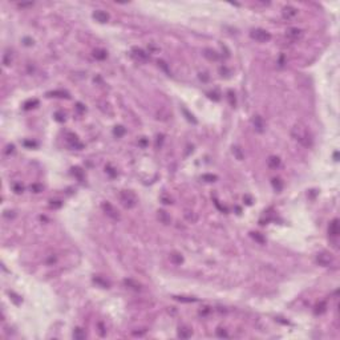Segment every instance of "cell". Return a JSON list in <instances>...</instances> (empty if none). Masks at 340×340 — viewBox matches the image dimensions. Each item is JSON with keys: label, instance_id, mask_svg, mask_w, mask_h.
<instances>
[{"label": "cell", "instance_id": "1", "mask_svg": "<svg viewBox=\"0 0 340 340\" xmlns=\"http://www.w3.org/2000/svg\"><path fill=\"white\" fill-rule=\"evenodd\" d=\"M291 134L295 138L298 142L304 148H311L314 144V137L311 134L310 129L304 124H296L295 126L291 129Z\"/></svg>", "mask_w": 340, "mask_h": 340}, {"label": "cell", "instance_id": "2", "mask_svg": "<svg viewBox=\"0 0 340 340\" xmlns=\"http://www.w3.org/2000/svg\"><path fill=\"white\" fill-rule=\"evenodd\" d=\"M120 201L122 203L124 207L126 209H132L137 205V197L133 191L130 190H124L120 193Z\"/></svg>", "mask_w": 340, "mask_h": 340}, {"label": "cell", "instance_id": "3", "mask_svg": "<svg viewBox=\"0 0 340 340\" xmlns=\"http://www.w3.org/2000/svg\"><path fill=\"white\" fill-rule=\"evenodd\" d=\"M250 35H251V37H253L254 40H256V41H259V42H266V41H268V40L271 39V35H270V33H268L267 31H265V29H260V28L251 31Z\"/></svg>", "mask_w": 340, "mask_h": 340}, {"label": "cell", "instance_id": "4", "mask_svg": "<svg viewBox=\"0 0 340 340\" xmlns=\"http://www.w3.org/2000/svg\"><path fill=\"white\" fill-rule=\"evenodd\" d=\"M316 262L319 263L320 266H330L331 263L333 262V258H332V255L331 254H328V253H320V254H318V256H316Z\"/></svg>", "mask_w": 340, "mask_h": 340}, {"label": "cell", "instance_id": "5", "mask_svg": "<svg viewBox=\"0 0 340 340\" xmlns=\"http://www.w3.org/2000/svg\"><path fill=\"white\" fill-rule=\"evenodd\" d=\"M103 210H104V212H105L108 217L112 218V219H120V215H118L117 210H116V209L113 207L110 203L104 202V203H103Z\"/></svg>", "mask_w": 340, "mask_h": 340}, {"label": "cell", "instance_id": "6", "mask_svg": "<svg viewBox=\"0 0 340 340\" xmlns=\"http://www.w3.org/2000/svg\"><path fill=\"white\" fill-rule=\"evenodd\" d=\"M132 56L136 59V60H138V61H146L149 59V55L145 52V51L141 49V48H133V49H132Z\"/></svg>", "mask_w": 340, "mask_h": 340}, {"label": "cell", "instance_id": "7", "mask_svg": "<svg viewBox=\"0 0 340 340\" xmlns=\"http://www.w3.org/2000/svg\"><path fill=\"white\" fill-rule=\"evenodd\" d=\"M296 15H298V11H296L294 7H290V5H287V7L283 8V18L287 19V20H291V19H294Z\"/></svg>", "mask_w": 340, "mask_h": 340}, {"label": "cell", "instance_id": "8", "mask_svg": "<svg viewBox=\"0 0 340 340\" xmlns=\"http://www.w3.org/2000/svg\"><path fill=\"white\" fill-rule=\"evenodd\" d=\"M287 36L291 40H299L303 36V31L299 28H290V29H287Z\"/></svg>", "mask_w": 340, "mask_h": 340}, {"label": "cell", "instance_id": "9", "mask_svg": "<svg viewBox=\"0 0 340 340\" xmlns=\"http://www.w3.org/2000/svg\"><path fill=\"white\" fill-rule=\"evenodd\" d=\"M93 19L98 23H106L109 20V15L106 12H104V11H96L93 13Z\"/></svg>", "mask_w": 340, "mask_h": 340}, {"label": "cell", "instance_id": "10", "mask_svg": "<svg viewBox=\"0 0 340 340\" xmlns=\"http://www.w3.org/2000/svg\"><path fill=\"white\" fill-rule=\"evenodd\" d=\"M253 124H254V128H255L256 132L262 133L263 130H265V122H263L262 117H259V116H255L253 118Z\"/></svg>", "mask_w": 340, "mask_h": 340}, {"label": "cell", "instance_id": "11", "mask_svg": "<svg viewBox=\"0 0 340 340\" xmlns=\"http://www.w3.org/2000/svg\"><path fill=\"white\" fill-rule=\"evenodd\" d=\"M328 233H330L331 237H338V235H339V221L338 219H333L332 222L330 223Z\"/></svg>", "mask_w": 340, "mask_h": 340}, {"label": "cell", "instance_id": "12", "mask_svg": "<svg viewBox=\"0 0 340 340\" xmlns=\"http://www.w3.org/2000/svg\"><path fill=\"white\" fill-rule=\"evenodd\" d=\"M124 284H125L128 288L133 290V291H141V284L138 282H136V280H133V279H125V280H124Z\"/></svg>", "mask_w": 340, "mask_h": 340}, {"label": "cell", "instance_id": "13", "mask_svg": "<svg viewBox=\"0 0 340 340\" xmlns=\"http://www.w3.org/2000/svg\"><path fill=\"white\" fill-rule=\"evenodd\" d=\"M68 141L70 142V145H72L73 148H76L77 150H81V149H83V144L78 142V138L76 137L75 134H68Z\"/></svg>", "mask_w": 340, "mask_h": 340}, {"label": "cell", "instance_id": "14", "mask_svg": "<svg viewBox=\"0 0 340 340\" xmlns=\"http://www.w3.org/2000/svg\"><path fill=\"white\" fill-rule=\"evenodd\" d=\"M203 56H205L206 59H209V60H211V61L219 60V55H218L215 51H212V49H205V53H203Z\"/></svg>", "mask_w": 340, "mask_h": 340}, {"label": "cell", "instance_id": "15", "mask_svg": "<svg viewBox=\"0 0 340 340\" xmlns=\"http://www.w3.org/2000/svg\"><path fill=\"white\" fill-rule=\"evenodd\" d=\"M157 215H158V219H160V222H162L163 225H169V223H170V217H169V214H168L166 211L160 210Z\"/></svg>", "mask_w": 340, "mask_h": 340}, {"label": "cell", "instance_id": "16", "mask_svg": "<svg viewBox=\"0 0 340 340\" xmlns=\"http://www.w3.org/2000/svg\"><path fill=\"white\" fill-rule=\"evenodd\" d=\"M191 333H193V331L189 330V328H186V327H182V328L178 330V336L182 338V339H189L191 336Z\"/></svg>", "mask_w": 340, "mask_h": 340}, {"label": "cell", "instance_id": "17", "mask_svg": "<svg viewBox=\"0 0 340 340\" xmlns=\"http://www.w3.org/2000/svg\"><path fill=\"white\" fill-rule=\"evenodd\" d=\"M48 96H49V97H60V98H63V97L68 98V97H69V96H68V93L64 92V90H53V92H49V93H48Z\"/></svg>", "mask_w": 340, "mask_h": 340}, {"label": "cell", "instance_id": "18", "mask_svg": "<svg viewBox=\"0 0 340 340\" xmlns=\"http://www.w3.org/2000/svg\"><path fill=\"white\" fill-rule=\"evenodd\" d=\"M93 56H95L97 60H105L106 59V51L104 49H96L93 52Z\"/></svg>", "mask_w": 340, "mask_h": 340}, {"label": "cell", "instance_id": "19", "mask_svg": "<svg viewBox=\"0 0 340 340\" xmlns=\"http://www.w3.org/2000/svg\"><path fill=\"white\" fill-rule=\"evenodd\" d=\"M73 338H75L76 340H83L85 339V332L83 328H76L75 332H73Z\"/></svg>", "mask_w": 340, "mask_h": 340}, {"label": "cell", "instance_id": "20", "mask_svg": "<svg viewBox=\"0 0 340 340\" xmlns=\"http://www.w3.org/2000/svg\"><path fill=\"white\" fill-rule=\"evenodd\" d=\"M113 134H114V136H116V137H117V138L122 137V136L125 134V128H124V126H121V125L116 126L114 129H113Z\"/></svg>", "mask_w": 340, "mask_h": 340}, {"label": "cell", "instance_id": "21", "mask_svg": "<svg viewBox=\"0 0 340 340\" xmlns=\"http://www.w3.org/2000/svg\"><path fill=\"white\" fill-rule=\"evenodd\" d=\"M279 165H280V160L278 157H271L270 160H268V166H270L271 169H276Z\"/></svg>", "mask_w": 340, "mask_h": 340}, {"label": "cell", "instance_id": "22", "mask_svg": "<svg viewBox=\"0 0 340 340\" xmlns=\"http://www.w3.org/2000/svg\"><path fill=\"white\" fill-rule=\"evenodd\" d=\"M175 299L180 300L182 303H193V302H197L195 298H188V296H175Z\"/></svg>", "mask_w": 340, "mask_h": 340}, {"label": "cell", "instance_id": "23", "mask_svg": "<svg viewBox=\"0 0 340 340\" xmlns=\"http://www.w3.org/2000/svg\"><path fill=\"white\" fill-rule=\"evenodd\" d=\"M202 180L206 181V182H214V181H217V175H214V174H203Z\"/></svg>", "mask_w": 340, "mask_h": 340}, {"label": "cell", "instance_id": "24", "mask_svg": "<svg viewBox=\"0 0 340 340\" xmlns=\"http://www.w3.org/2000/svg\"><path fill=\"white\" fill-rule=\"evenodd\" d=\"M273 186L276 189V191H280V190H282V186H283L282 181H280L279 178H274V180H273Z\"/></svg>", "mask_w": 340, "mask_h": 340}, {"label": "cell", "instance_id": "25", "mask_svg": "<svg viewBox=\"0 0 340 340\" xmlns=\"http://www.w3.org/2000/svg\"><path fill=\"white\" fill-rule=\"evenodd\" d=\"M233 153L235 154V157L238 158V160H243V154H242V150H240V148H238V146H235V148H233Z\"/></svg>", "mask_w": 340, "mask_h": 340}, {"label": "cell", "instance_id": "26", "mask_svg": "<svg viewBox=\"0 0 340 340\" xmlns=\"http://www.w3.org/2000/svg\"><path fill=\"white\" fill-rule=\"evenodd\" d=\"M325 311V303L324 302H320L318 306H316V310H315V312L316 314H323Z\"/></svg>", "mask_w": 340, "mask_h": 340}, {"label": "cell", "instance_id": "27", "mask_svg": "<svg viewBox=\"0 0 340 340\" xmlns=\"http://www.w3.org/2000/svg\"><path fill=\"white\" fill-rule=\"evenodd\" d=\"M171 260L175 263V265H180V263H182L183 259H182V256H181L180 254H173L171 255Z\"/></svg>", "mask_w": 340, "mask_h": 340}, {"label": "cell", "instance_id": "28", "mask_svg": "<svg viewBox=\"0 0 340 340\" xmlns=\"http://www.w3.org/2000/svg\"><path fill=\"white\" fill-rule=\"evenodd\" d=\"M39 101L37 100H32V101H27V103L24 104V108L25 109H31V108H33L35 105H37Z\"/></svg>", "mask_w": 340, "mask_h": 340}, {"label": "cell", "instance_id": "29", "mask_svg": "<svg viewBox=\"0 0 340 340\" xmlns=\"http://www.w3.org/2000/svg\"><path fill=\"white\" fill-rule=\"evenodd\" d=\"M31 190L33 193H40V191H42V186L39 185V183H33V185L31 186Z\"/></svg>", "mask_w": 340, "mask_h": 340}, {"label": "cell", "instance_id": "30", "mask_svg": "<svg viewBox=\"0 0 340 340\" xmlns=\"http://www.w3.org/2000/svg\"><path fill=\"white\" fill-rule=\"evenodd\" d=\"M217 335L219 336V338H229V333L226 332L225 330H222V328H219V330H217Z\"/></svg>", "mask_w": 340, "mask_h": 340}, {"label": "cell", "instance_id": "31", "mask_svg": "<svg viewBox=\"0 0 340 340\" xmlns=\"http://www.w3.org/2000/svg\"><path fill=\"white\" fill-rule=\"evenodd\" d=\"M185 217H186V219L190 221V222H195V221H197V217H195V215H193V214L190 215V211H186V212H185Z\"/></svg>", "mask_w": 340, "mask_h": 340}, {"label": "cell", "instance_id": "32", "mask_svg": "<svg viewBox=\"0 0 340 340\" xmlns=\"http://www.w3.org/2000/svg\"><path fill=\"white\" fill-rule=\"evenodd\" d=\"M251 235H253V238H254V239H256L258 242L265 243V239H263V237H262L260 234H258V233H251Z\"/></svg>", "mask_w": 340, "mask_h": 340}, {"label": "cell", "instance_id": "33", "mask_svg": "<svg viewBox=\"0 0 340 340\" xmlns=\"http://www.w3.org/2000/svg\"><path fill=\"white\" fill-rule=\"evenodd\" d=\"M95 282H96V283H100L103 287H106V288H108V286H109V283L105 282V280H103V279H100V278H95Z\"/></svg>", "mask_w": 340, "mask_h": 340}, {"label": "cell", "instance_id": "34", "mask_svg": "<svg viewBox=\"0 0 340 340\" xmlns=\"http://www.w3.org/2000/svg\"><path fill=\"white\" fill-rule=\"evenodd\" d=\"M13 190L18 193V194H20V193H23V186L20 183H15V185H13Z\"/></svg>", "mask_w": 340, "mask_h": 340}, {"label": "cell", "instance_id": "35", "mask_svg": "<svg viewBox=\"0 0 340 340\" xmlns=\"http://www.w3.org/2000/svg\"><path fill=\"white\" fill-rule=\"evenodd\" d=\"M55 117H56V121H59V122H63V121H64V116L61 114L60 112H57V113H56V114H55Z\"/></svg>", "mask_w": 340, "mask_h": 340}, {"label": "cell", "instance_id": "36", "mask_svg": "<svg viewBox=\"0 0 340 340\" xmlns=\"http://www.w3.org/2000/svg\"><path fill=\"white\" fill-rule=\"evenodd\" d=\"M229 98H230V104H231V105H235V97H234L233 92H229Z\"/></svg>", "mask_w": 340, "mask_h": 340}, {"label": "cell", "instance_id": "37", "mask_svg": "<svg viewBox=\"0 0 340 340\" xmlns=\"http://www.w3.org/2000/svg\"><path fill=\"white\" fill-rule=\"evenodd\" d=\"M4 64H5V65H10V64H11V59H10V55H8V53L4 56Z\"/></svg>", "mask_w": 340, "mask_h": 340}, {"label": "cell", "instance_id": "38", "mask_svg": "<svg viewBox=\"0 0 340 340\" xmlns=\"http://www.w3.org/2000/svg\"><path fill=\"white\" fill-rule=\"evenodd\" d=\"M183 113H185V114H186V116H188V120H190V121H193V122H197V121H195V120H194V118H193V116H190V114H189V113H188V110H186V109H183Z\"/></svg>", "mask_w": 340, "mask_h": 340}, {"label": "cell", "instance_id": "39", "mask_svg": "<svg viewBox=\"0 0 340 340\" xmlns=\"http://www.w3.org/2000/svg\"><path fill=\"white\" fill-rule=\"evenodd\" d=\"M24 145H25V146H31V148H33V146H36V142H29V141H25Z\"/></svg>", "mask_w": 340, "mask_h": 340}, {"label": "cell", "instance_id": "40", "mask_svg": "<svg viewBox=\"0 0 340 340\" xmlns=\"http://www.w3.org/2000/svg\"><path fill=\"white\" fill-rule=\"evenodd\" d=\"M245 199H246V203H247V205H251V203H253V202H251V198L248 197V195H246Z\"/></svg>", "mask_w": 340, "mask_h": 340}, {"label": "cell", "instance_id": "41", "mask_svg": "<svg viewBox=\"0 0 340 340\" xmlns=\"http://www.w3.org/2000/svg\"><path fill=\"white\" fill-rule=\"evenodd\" d=\"M24 41H25V45H31V44H32V41H31L29 39H25Z\"/></svg>", "mask_w": 340, "mask_h": 340}, {"label": "cell", "instance_id": "42", "mask_svg": "<svg viewBox=\"0 0 340 340\" xmlns=\"http://www.w3.org/2000/svg\"><path fill=\"white\" fill-rule=\"evenodd\" d=\"M77 109H78V110H81V112H83V110H84V108H83V105H81V104H77Z\"/></svg>", "mask_w": 340, "mask_h": 340}]
</instances>
